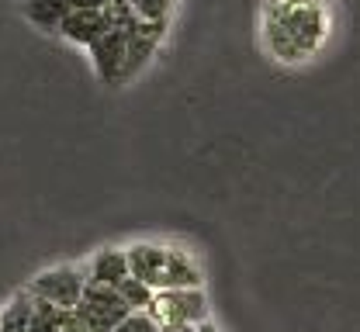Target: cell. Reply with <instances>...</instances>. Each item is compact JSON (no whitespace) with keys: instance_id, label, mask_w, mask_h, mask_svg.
<instances>
[{"instance_id":"obj_17","label":"cell","mask_w":360,"mask_h":332,"mask_svg":"<svg viewBox=\"0 0 360 332\" xmlns=\"http://www.w3.org/2000/svg\"><path fill=\"white\" fill-rule=\"evenodd\" d=\"M198 332H219V329H215L212 322H201V326H198Z\"/></svg>"},{"instance_id":"obj_12","label":"cell","mask_w":360,"mask_h":332,"mask_svg":"<svg viewBox=\"0 0 360 332\" xmlns=\"http://www.w3.org/2000/svg\"><path fill=\"white\" fill-rule=\"evenodd\" d=\"M118 294L125 298V305H129L132 312H149V308H153V298H156V291L146 284V281H139V277H125V281L118 284Z\"/></svg>"},{"instance_id":"obj_1","label":"cell","mask_w":360,"mask_h":332,"mask_svg":"<svg viewBox=\"0 0 360 332\" xmlns=\"http://www.w3.org/2000/svg\"><path fill=\"white\" fill-rule=\"evenodd\" d=\"M333 11L326 0H267L260 14V35L270 59L295 66L319 55L329 42Z\"/></svg>"},{"instance_id":"obj_9","label":"cell","mask_w":360,"mask_h":332,"mask_svg":"<svg viewBox=\"0 0 360 332\" xmlns=\"http://www.w3.org/2000/svg\"><path fill=\"white\" fill-rule=\"evenodd\" d=\"M90 284H104V287H118L125 277H132V267H129V249H118V246H104L94 253L87 267Z\"/></svg>"},{"instance_id":"obj_11","label":"cell","mask_w":360,"mask_h":332,"mask_svg":"<svg viewBox=\"0 0 360 332\" xmlns=\"http://www.w3.org/2000/svg\"><path fill=\"white\" fill-rule=\"evenodd\" d=\"M70 14V4L66 0H28L25 4V18L42 28V32H59L63 18Z\"/></svg>"},{"instance_id":"obj_16","label":"cell","mask_w":360,"mask_h":332,"mask_svg":"<svg viewBox=\"0 0 360 332\" xmlns=\"http://www.w3.org/2000/svg\"><path fill=\"white\" fill-rule=\"evenodd\" d=\"M160 332H198V326H160Z\"/></svg>"},{"instance_id":"obj_15","label":"cell","mask_w":360,"mask_h":332,"mask_svg":"<svg viewBox=\"0 0 360 332\" xmlns=\"http://www.w3.org/2000/svg\"><path fill=\"white\" fill-rule=\"evenodd\" d=\"M70 11H90V7H108V0H66Z\"/></svg>"},{"instance_id":"obj_18","label":"cell","mask_w":360,"mask_h":332,"mask_svg":"<svg viewBox=\"0 0 360 332\" xmlns=\"http://www.w3.org/2000/svg\"><path fill=\"white\" fill-rule=\"evenodd\" d=\"M21 4H28V0H21Z\"/></svg>"},{"instance_id":"obj_13","label":"cell","mask_w":360,"mask_h":332,"mask_svg":"<svg viewBox=\"0 0 360 332\" xmlns=\"http://www.w3.org/2000/svg\"><path fill=\"white\" fill-rule=\"evenodd\" d=\"M129 7L135 11L139 21L167 25V18H170V11H174V0H129Z\"/></svg>"},{"instance_id":"obj_5","label":"cell","mask_w":360,"mask_h":332,"mask_svg":"<svg viewBox=\"0 0 360 332\" xmlns=\"http://www.w3.org/2000/svg\"><path fill=\"white\" fill-rule=\"evenodd\" d=\"M90 62L104 84L129 80V35L122 28H111L104 39H97L90 46Z\"/></svg>"},{"instance_id":"obj_4","label":"cell","mask_w":360,"mask_h":332,"mask_svg":"<svg viewBox=\"0 0 360 332\" xmlns=\"http://www.w3.org/2000/svg\"><path fill=\"white\" fill-rule=\"evenodd\" d=\"M73 312H77L84 332H115V326H122L132 315V308L125 305L118 287H104V284H87L84 301Z\"/></svg>"},{"instance_id":"obj_3","label":"cell","mask_w":360,"mask_h":332,"mask_svg":"<svg viewBox=\"0 0 360 332\" xmlns=\"http://www.w3.org/2000/svg\"><path fill=\"white\" fill-rule=\"evenodd\" d=\"M149 315L160 326H201L208 322V298L201 287H167L156 291Z\"/></svg>"},{"instance_id":"obj_7","label":"cell","mask_w":360,"mask_h":332,"mask_svg":"<svg viewBox=\"0 0 360 332\" xmlns=\"http://www.w3.org/2000/svg\"><path fill=\"white\" fill-rule=\"evenodd\" d=\"M111 28H115V21H111L108 7H90V11H70L63 18V25H59V35L66 42H73V46L90 48L97 39H104Z\"/></svg>"},{"instance_id":"obj_14","label":"cell","mask_w":360,"mask_h":332,"mask_svg":"<svg viewBox=\"0 0 360 332\" xmlns=\"http://www.w3.org/2000/svg\"><path fill=\"white\" fill-rule=\"evenodd\" d=\"M115 332H160V322L149 312H132L122 326H115Z\"/></svg>"},{"instance_id":"obj_6","label":"cell","mask_w":360,"mask_h":332,"mask_svg":"<svg viewBox=\"0 0 360 332\" xmlns=\"http://www.w3.org/2000/svg\"><path fill=\"white\" fill-rule=\"evenodd\" d=\"M129 267H132V277L146 281L153 291H163L167 267H170V246L167 242H135L129 246Z\"/></svg>"},{"instance_id":"obj_2","label":"cell","mask_w":360,"mask_h":332,"mask_svg":"<svg viewBox=\"0 0 360 332\" xmlns=\"http://www.w3.org/2000/svg\"><path fill=\"white\" fill-rule=\"evenodd\" d=\"M87 284H90V277L84 267L59 263V267H49L42 274H35L25 291L35 294V298H42V301H49V305H56V308H77L84 301Z\"/></svg>"},{"instance_id":"obj_10","label":"cell","mask_w":360,"mask_h":332,"mask_svg":"<svg viewBox=\"0 0 360 332\" xmlns=\"http://www.w3.org/2000/svg\"><path fill=\"white\" fill-rule=\"evenodd\" d=\"M201 267L198 260L184 249V246H170V267H167V287H201ZM163 287V291H167Z\"/></svg>"},{"instance_id":"obj_8","label":"cell","mask_w":360,"mask_h":332,"mask_svg":"<svg viewBox=\"0 0 360 332\" xmlns=\"http://www.w3.org/2000/svg\"><path fill=\"white\" fill-rule=\"evenodd\" d=\"M0 332H42V301L18 291L0 312Z\"/></svg>"}]
</instances>
